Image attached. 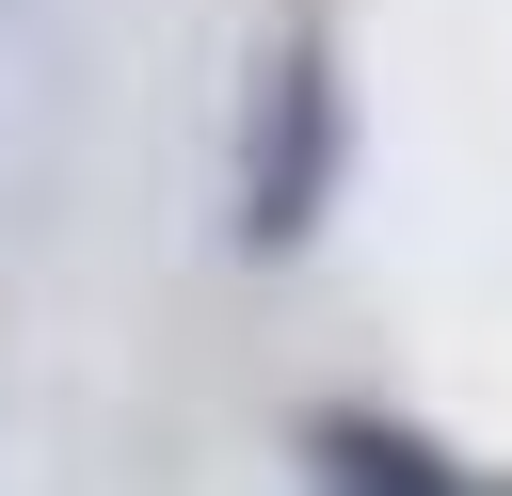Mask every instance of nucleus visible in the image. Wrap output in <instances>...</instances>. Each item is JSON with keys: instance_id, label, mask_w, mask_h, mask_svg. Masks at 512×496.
Wrapping results in <instances>:
<instances>
[{"instance_id": "nucleus-1", "label": "nucleus", "mask_w": 512, "mask_h": 496, "mask_svg": "<svg viewBox=\"0 0 512 496\" xmlns=\"http://www.w3.org/2000/svg\"><path fill=\"white\" fill-rule=\"evenodd\" d=\"M336 176H352V80H336L320 32H272L256 96H240V192H224L240 256H304L320 208H336Z\"/></svg>"}, {"instance_id": "nucleus-2", "label": "nucleus", "mask_w": 512, "mask_h": 496, "mask_svg": "<svg viewBox=\"0 0 512 496\" xmlns=\"http://www.w3.org/2000/svg\"><path fill=\"white\" fill-rule=\"evenodd\" d=\"M288 448H304V496H464V464L384 400H320Z\"/></svg>"}]
</instances>
